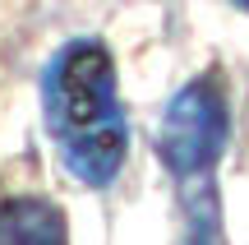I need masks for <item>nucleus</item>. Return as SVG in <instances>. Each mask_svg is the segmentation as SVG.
Masks as SVG:
<instances>
[{
    "mask_svg": "<svg viewBox=\"0 0 249 245\" xmlns=\"http://www.w3.org/2000/svg\"><path fill=\"white\" fill-rule=\"evenodd\" d=\"M42 120L74 181L102 185L116 181L129 125L116 97V60L97 37H74L42 70Z\"/></svg>",
    "mask_w": 249,
    "mask_h": 245,
    "instance_id": "f257e3e1",
    "label": "nucleus"
},
{
    "mask_svg": "<svg viewBox=\"0 0 249 245\" xmlns=\"http://www.w3.org/2000/svg\"><path fill=\"white\" fill-rule=\"evenodd\" d=\"M226 134H231V116H226V97L217 79H194L161 111L157 157L180 181H208L213 162L226 148Z\"/></svg>",
    "mask_w": 249,
    "mask_h": 245,
    "instance_id": "f03ea898",
    "label": "nucleus"
},
{
    "mask_svg": "<svg viewBox=\"0 0 249 245\" xmlns=\"http://www.w3.org/2000/svg\"><path fill=\"white\" fill-rule=\"evenodd\" d=\"M0 245H70L65 208L42 194H14L0 204Z\"/></svg>",
    "mask_w": 249,
    "mask_h": 245,
    "instance_id": "7ed1b4c3",
    "label": "nucleus"
},
{
    "mask_svg": "<svg viewBox=\"0 0 249 245\" xmlns=\"http://www.w3.org/2000/svg\"><path fill=\"white\" fill-rule=\"evenodd\" d=\"M180 245H226L222 231H217V204L213 194H208V204L198 213H189V227H185V241Z\"/></svg>",
    "mask_w": 249,
    "mask_h": 245,
    "instance_id": "20e7f679",
    "label": "nucleus"
},
{
    "mask_svg": "<svg viewBox=\"0 0 249 245\" xmlns=\"http://www.w3.org/2000/svg\"><path fill=\"white\" fill-rule=\"evenodd\" d=\"M235 5H240V9H249V0H235Z\"/></svg>",
    "mask_w": 249,
    "mask_h": 245,
    "instance_id": "39448f33",
    "label": "nucleus"
}]
</instances>
